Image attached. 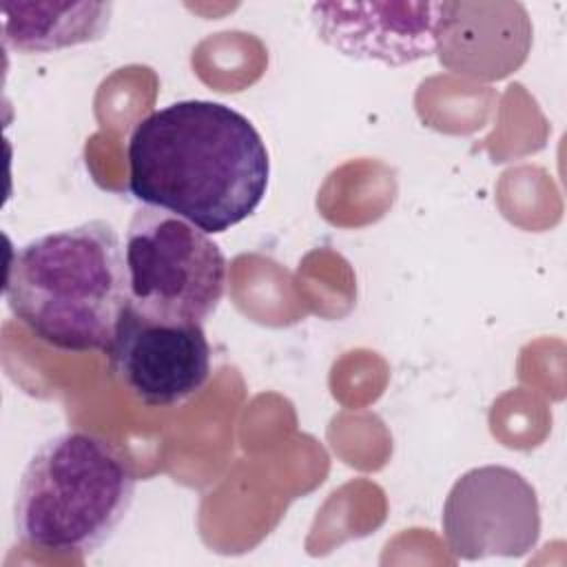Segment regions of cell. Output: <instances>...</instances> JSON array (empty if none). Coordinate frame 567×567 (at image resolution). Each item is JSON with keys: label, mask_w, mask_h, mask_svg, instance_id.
Returning <instances> with one entry per match:
<instances>
[{"label": "cell", "mask_w": 567, "mask_h": 567, "mask_svg": "<svg viewBox=\"0 0 567 567\" xmlns=\"http://www.w3.org/2000/svg\"><path fill=\"white\" fill-rule=\"evenodd\" d=\"M128 190L204 233L248 219L266 197L270 157L255 124L213 100H179L131 131Z\"/></svg>", "instance_id": "1"}, {"label": "cell", "mask_w": 567, "mask_h": 567, "mask_svg": "<svg viewBox=\"0 0 567 567\" xmlns=\"http://www.w3.org/2000/svg\"><path fill=\"white\" fill-rule=\"evenodd\" d=\"M4 299L40 341L66 352L109 350L128 308L120 235L89 219L29 239L11 252Z\"/></svg>", "instance_id": "2"}, {"label": "cell", "mask_w": 567, "mask_h": 567, "mask_svg": "<svg viewBox=\"0 0 567 567\" xmlns=\"http://www.w3.org/2000/svg\"><path fill=\"white\" fill-rule=\"evenodd\" d=\"M135 498V470L106 436L66 430L47 439L22 470L13 503L20 543L89 556L122 525Z\"/></svg>", "instance_id": "3"}, {"label": "cell", "mask_w": 567, "mask_h": 567, "mask_svg": "<svg viewBox=\"0 0 567 567\" xmlns=\"http://www.w3.org/2000/svg\"><path fill=\"white\" fill-rule=\"evenodd\" d=\"M128 306L166 323H206L228 279L226 255L195 224L140 206L126 228Z\"/></svg>", "instance_id": "4"}, {"label": "cell", "mask_w": 567, "mask_h": 567, "mask_svg": "<svg viewBox=\"0 0 567 567\" xmlns=\"http://www.w3.org/2000/svg\"><path fill=\"white\" fill-rule=\"evenodd\" d=\"M443 538L461 560L523 558L540 538V503L534 485L507 465H481L450 487Z\"/></svg>", "instance_id": "5"}, {"label": "cell", "mask_w": 567, "mask_h": 567, "mask_svg": "<svg viewBox=\"0 0 567 567\" xmlns=\"http://www.w3.org/2000/svg\"><path fill=\"white\" fill-rule=\"evenodd\" d=\"M106 354L115 379L148 408H175L210 377V343L202 323L155 321L131 306Z\"/></svg>", "instance_id": "6"}, {"label": "cell", "mask_w": 567, "mask_h": 567, "mask_svg": "<svg viewBox=\"0 0 567 567\" xmlns=\"http://www.w3.org/2000/svg\"><path fill=\"white\" fill-rule=\"evenodd\" d=\"M447 2H312L310 22L337 53L403 66L436 53Z\"/></svg>", "instance_id": "7"}, {"label": "cell", "mask_w": 567, "mask_h": 567, "mask_svg": "<svg viewBox=\"0 0 567 567\" xmlns=\"http://www.w3.org/2000/svg\"><path fill=\"white\" fill-rule=\"evenodd\" d=\"M532 27L523 4L512 2H447L439 31V60L456 73L501 78L516 69L529 49Z\"/></svg>", "instance_id": "8"}, {"label": "cell", "mask_w": 567, "mask_h": 567, "mask_svg": "<svg viewBox=\"0 0 567 567\" xmlns=\"http://www.w3.org/2000/svg\"><path fill=\"white\" fill-rule=\"evenodd\" d=\"M2 42L16 53H53L91 44L109 33L113 2L4 0Z\"/></svg>", "instance_id": "9"}]
</instances>
